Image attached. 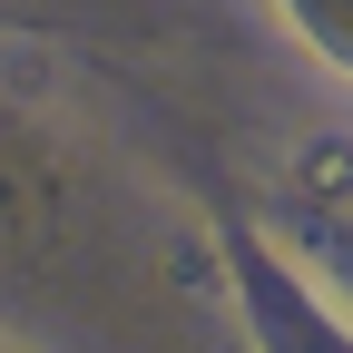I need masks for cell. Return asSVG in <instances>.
Wrapping results in <instances>:
<instances>
[{
  "instance_id": "6da1fadb",
  "label": "cell",
  "mask_w": 353,
  "mask_h": 353,
  "mask_svg": "<svg viewBox=\"0 0 353 353\" xmlns=\"http://www.w3.org/2000/svg\"><path fill=\"white\" fill-rule=\"evenodd\" d=\"M285 187L314 206H353V128H304L285 148Z\"/></svg>"
}]
</instances>
